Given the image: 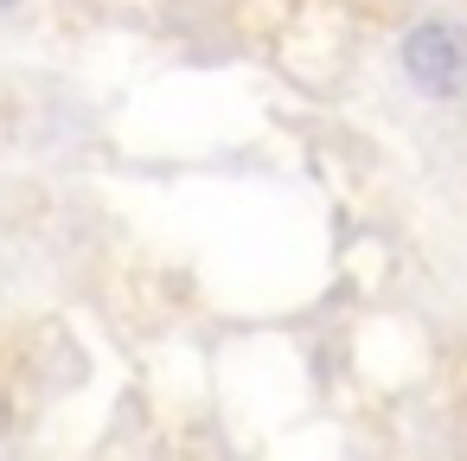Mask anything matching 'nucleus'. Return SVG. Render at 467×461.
Instances as JSON below:
<instances>
[{"label":"nucleus","instance_id":"f257e3e1","mask_svg":"<svg viewBox=\"0 0 467 461\" xmlns=\"http://www.w3.org/2000/svg\"><path fill=\"white\" fill-rule=\"evenodd\" d=\"M403 71H410L429 97L461 90V84H467V33H454V26H441V20L416 26V33L403 39Z\"/></svg>","mask_w":467,"mask_h":461},{"label":"nucleus","instance_id":"f03ea898","mask_svg":"<svg viewBox=\"0 0 467 461\" xmlns=\"http://www.w3.org/2000/svg\"><path fill=\"white\" fill-rule=\"evenodd\" d=\"M0 7H7V0H0Z\"/></svg>","mask_w":467,"mask_h":461}]
</instances>
